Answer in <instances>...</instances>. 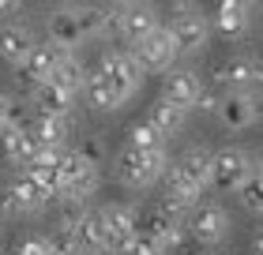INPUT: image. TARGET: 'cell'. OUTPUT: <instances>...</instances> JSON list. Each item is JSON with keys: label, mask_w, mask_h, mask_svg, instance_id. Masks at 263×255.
<instances>
[{"label": "cell", "mask_w": 263, "mask_h": 255, "mask_svg": "<svg viewBox=\"0 0 263 255\" xmlns=\"http://www.w3.org/2000/svg\"><path fill=\"white\" fill-rule=\"evenodd\" d=\"M90 75H98L105 87L117 94V98L128 102L132 94L143 87V75H147V71L139 68V60L132 56V53H124V49H109V53H102L98 68H94Z\"/></svg>", "instance_id": "6da1fadb"}, {"label": "cell", "mask_w": 263, "mask_h": 255, "mask_svg": "<svg viewBox=\"0 0 263 255\" xmlns=\"http://www.w3.org/2000/svg\"><path fill=\"white\" fill-rule=\"evenodd\" d=\"M165 150H136V147H124L117 154V176L121 184L128 188H147L154 184L162 173H165Z\"/></svg>", "instance_id": "7a4b0ae2"}, {"label": "cell", "mask_w": 263, "mask_h": 255, "mask_svg": "<svg viewBox=\"0 0 263 255\" xmlns=\"http://www.w3.org/2000/svg\"><path fill=\"white\" fill-rule=\"evenodd\" d=\"M98 214H102L105 237H109V251L132 255V248H136V240H139V214L132 210L128 203H105Z\"/></svg>", "instance_id": "3957f363"}, {"label": "cell", "mask_w": 263, "mask_h": 255, "mask_svg": "<svg viewBox=\"0 0 263 255\" xmlns=\"http://www.w3.org/2000/svg\"><path fill=\"white\" fill-rule=\"evenodd\" d=\"M98 191V165H90L79 150H68L64 154V176H61V199L71 203H83Z\"/></svg>", "instance_id": "277c9868"}, {"label": "cell", "mask_w": 263, "mask_h": 255, "mask_svg": "<svg viewBox=\"0 0 263 255\" xmlns=\"http://www.w3.org/2000/svg\"><path fill=\"white\" fill-rule=\"evenodd\" d=\"M128 53L139 60L143 71H158V75H170V71H173V60L181 56V49H177V38L170 34V27H158L147 42L132 45Z\"/></svg>", "instance_id": "5b68a950"}, {"label": "cell", "mask_w": 263, "mask_h": 255, "mask_svg": "<svg viewBox=\"0 0 263 255\" xmlns=\"http://www.w3.org/2000/svg\"><path fill=\"white\" fill-rule=\"evenodd\" d=\"M170 176L177 180V184H184L188 191L203 195V191L214 184V154H207L203 147H188V150L173 162Z\"/></svg>", "instance_id": "8992f818"}, {"label": "cell", "mask_w": 263, "mask_h": 255, "mask_svg": "<svg viewBox=\"0 0 263 255\" xmlns=\"http://www.w3.org/2000/svg\"><path fill=\"white\" fill-rule=\"evenodd\" d=\"M256 173L252 165V154L245 147H222L214 150V184L226 188V191H241L245 180Z\"/></svg>", "instance_id": "52a82bcc"}, {"label": "cell", "mask_w": 263, "mask_h": 255, "mask_svg": "<svg viewBox=\"0 0 263 255\" xmlns=\"http://www.w3.org/2000/svg\"><path fill=\"white\" fill-rule=\"evenodd\" d=\"M170 34L177 38V49L181 53H199L203 45L211 38V19L203 15V11L188 8V11H170Z\"/></svg>", "instance_id": "ba28073f"}, {"label": "cell", "mask_w": 263, "mask_h": 255, "mask_svg": "<svg viewBox=\"0 0 263 255\" xmlns=\"http://www.w3.org/2000/svg\"><path fill=\"white\" fill-rule=\"evenodd\" d=\"M38 49V38H34L30 23L23 19H11V23H0V56L8 60V64L23 68L30 60V53Z\"/></svg>", "instance_id": "9c48e42d"}, {"label": "cell", "mask_w": 263, "mask_h": 255, "mask_svg": "<svg viewBox=\"0 0 263 255\" xmlns=\"http://www.w3.org/2000/svg\"><path fill=\"white\" fill-rule=\"evenodd\" d=\"M203 83H199V75L192 68H173L170 75H162V98L165 102H173L177 109H196L199 105V98H203Z\"/></svg>", "instance_id": "30bf717a"}, {"label": "cell", "mask_w": 263, "mask_h": 255, "mask_svg": "<svg viewBox=\"0 0 263 255\" xmlns=\"http://www.w3.org/2000/svg\"><path fill=\"white\" fill-rule=\"evenodd\" d=\"M188 229H192V237L199 244H222L226 233H230V214L218 203H199L192 218H188Z\"/></svg>", "instance_id": "8fae6325"}, {"label": "cell", "mask_w": 263, "mask_h": 255, "mask_svg": "<svg viewBox=\"0 0 263 255\" xmlns=\"http://www.w3.org/2000/svg\"><path fill=\"white\" fill-rule=\"evenodd\" d=\"M117 11H121V23H117V27H121V38H128V45L147 42L151 34L162 27L154 4H117Z\"/></svg>", "instance_id": "7c38bea8"}, {"label": "cell", "mask_w": 263, "mask_h": 255, "mask_svg": "<svg viewBox=\"0 0 263 255\" xmlns=\"http://www.w3.org/2000/svg\"><path fill=\"white\" fill-rule=\"evenodd\" d=\"M45 34H49V45L64 53H76L83 42H87V34H83V23H79V11L71 8H57L49 19H45Z\"/></svg>", "instance_id": "4fadbf2b"}, {"label": "cell", "mask_w": 263, "mask_h": 255, "mask_svg": "<svg viewBox=\"0 0 263 255\" xmlns=\"http://www.w3.org/2000/svg\"><path fill=\"white\" fill-rule=\"evenodd\" d=\"M259 71H263L259 60L233 56V60H226V64H218L211 75H214V83L230 87V94H248V87H256V83H259Z\"/></svg>", "instance_id": "5bb4252c"}, {"label": "cell", "mask_w": 263, "mask_h": 255, "mask_svg": "<svg viewBox=\"0 0 263 255\" xmlns=\"http://www.w3.org/2000/svg\"><path fill=\"white\" fill-rule=\"evenodd\" d=\"M61 56H64V49H57V45H38V49L30 53V60L19 68V79L27 83V87H45V83L53 79V71H57V64H61Z\"/></svg>", "instance_id": "9a60e30c"}, {"label": "cell", "mask_w": 263, "mask_h": 255, "mask_svg": "<svg viewBox=\"0 0 263 255\" xmlns=\"http://www.w3.org/2000/svg\"><path fill=\"white\" fill-rule=\"evenodd\" d=\"M248 8H252V4H245V0H222V4H214L211 27L218 30L226 42L245 38V30H248Z\"/></svg>", "instance_id": "2e32d148"}, {"label": "cell", "mask_w": 263, "mask_h": 255, "mask_svg": "<svg viewBox=\"0 0 263 255\" xmlns=\"http://www.w3.org/2000/svg\"><path fill=\"white\" fill-rule=\"evenodd\" d=\"M256 116H259V105H256L252 94H226V98L218 102V120H222L230 131L252 128Z\"/></svg>", "instance_id": "e0dca14e"}, {"label": "cell", "mask_w": 263, "mask_h": 255, "mask_svg": "<svg viewBox=\"0 0 263 255\" xmlns=\"http://www.w3.org/2000/svg\"><path fill=\"white\" fill-rule=\"evenodd\" d=\"M27 176H34L45 191H53V195H61V176H64V150H38L34 154V162L27 165Z\"/></svg>", "instance_id": "ac0fdd59"}, {"label": "cell", "mask_w": 263, "mask_h": 255, "mask_svg": "<svg viewBox=\"0 0 263 255\" xmlns=\"http://www.w3.org/2000/svg\"><path fill=\"white\" fill-rule=\"evenodd\" d=\"M34 105H38V116H68L76 105V94L57 87V83H45L34 90Z\"/></svg>", "instance_id": "d6986e66"}, {"label": "cell", "mask_w": 263, "mask_h": 255, "mask_svg": "<svg viewBox=\"0 0 263 255\" xmlns=\"http://www.w3.org/2000/svg\"><path fill=\"white\" fill-rule=\"evenodd\" d=\"M76 240H79V248H83V251H90V255L109 251V237H105V225H102V214H98V210H87V214L79 218V225H76Z\"/></svg>", "instance_id": "ffe728a7"}, {"label": "cell", "mask_w": 263, "mask_h": 255, "mask_svg": "<svg viewBox=\"0 0 263 255\" xmlns=\"http://www.w3.org/2000/svg\"><path fill=\"white\" fill-rule=\"evenodd\" d=\"M30 135L45 150H61V143L68 139V116H34Z\"/></svg>", "instance_id": "44dd1931"}, {"label": "cell", "mask_w": 263, "mask_h": 255, "mask_svg": "<svg viewBox=\"0 0 263 255\" xmlns=\"http://www.w3.org/2000/svg\"><path fill=\"white\" fill-rule=\"evenodd\" d=\"M87 79H90V75H87V68H83V60H79L76 53H64L49 83H57V87H64V90H71V94H79L83 87H87Z\"/></svg>", "instance_id": "7402d4cb"}, {"label": "cell", "mask_w": 263, "mask_h": 255, "mask_svg": "<svg viewBox=\"0 0 263 255\" xmlns=\"http://www.w3.org/2000/svg\"><path fill=\"white\" fill-rule=\"evenodd\" d=\"M184 116H188L184 109H177L173 102H165V98H158V102L151 105V116H147V120H151V124H154V128L162 131L165 139H170V135H177V131L184 128Z\"/></svg>", "instance_id": "603a6c76"}, {"label": "cell", "mask_w": 263, "mask_h": 255, "mask_svg": "<svg viewBox=\"0 0 263 255\" xmlns=\"http://www.w3.org/2000/svg\"><path fill=\"white\" fill-rule=\"evenodd\" d=\"M11 191H15V199H19V206H23V214H27V210H42V206L49 203V199H57L53 191H45L38 180L27 176V173H23L15 184H11Z\"/></svg>", "instance_id": "cb8c5ba5"}, {"label": "cell", "mask_w": 263, "mask_h": 255, "mask_svg": "<svg viewBox=\"0 0 263 255\" xmlns=\"http://www.w3.org/2000/svg\"><path fill=\"white\" fill-rule=\"evenodd\" d=\"M128 147H136V150H165V135L151 124V120H136V124L128 128Z\"/></svg>", "instance_id": "d4e9b609"}, {"label": "cell", "mask_w": 263, "mask_h": 255, "mask_svg": "<svg viewBox=\"0 0 263 255\" xmlns=\"http://www.w3.org/2000/svg\"><path fill=\"white\" fill-rule=\"evenodd\" d=\"M245 203V210H252V214H263V169H256L252 176L245 180V188L237 191Z\"/></svg>", "instance_id": "484cf974"}, {"label": "cell", "mask_w": 263, "mask_h": 255, "mask_svg": "<svg viewBox=\"0 0 263 255\" xmlns=\"http://www.w3.org/2000/svg\"><path fill=\"white\" fill-rule=\"evenodd\" d=\"M11 255H49V237H27V240H19V244L11 248Z\"/></svg>", "instance_id": "4316f807"}, {"label": "cell", "mask_w": 263, "mask_h": 255, "mask_svg": "<svg viewBox=\"0 0 263 255\" xmlns=\"http://www.w3.org/2000/svg\"><path fill=\"white\" fill-rule=\"evenodd\" d=\"M19 214H23V206L15 199V191H11V184L0 188V222H4V218H19Z\"/></svg>", "instance_id": "83f0119b"}, {"label": "cell", "mask_w": 263, "mask_h": 255, "mask_svg": "<svg viewBox=\"0 0 263 255\" xmlns=\"http://www.w3.org/2000/svg\"><path fill=\"white\" fill-rule=\"evenodd\" d=\"M132 255H170V251H165V244H158V240H151V237H143V233H139V240H136V248H132Z\"/></svg>", "instance_id": "f1b7e54d"}, {"label": "cell", "mask_w": 263, "mask_h": 255, "mask_svg": "<svg viewBox=\"0 0 263 255\" xmlns=\"http://www.w3.org/2000/svg\"><path fill=\"white\" fill-rule=\"evenodd\" d=\"M76 150H79L83 158H87L90 165H98V162H102V143H98V139H83Z\"/></svg>", "instance_id": "f546056e"}, {"label": "cell", "mask_w": 263, "mask_h": 255, "mask_svg": "<svg viewBox=\"0 0 263 255\" xmlns=\"http://www.w3.org/2000/svg\"><path fill=\"white\" fill-rule=\"evenodd\" d=\"M19 8H23V4H15V0H0V19H4V23L19 19Z\"/></svg>", "instance_id": "4dcf8cb0"}, {"label": "cell", "mask_w": 263, "mask_h": 255, "mask_svg": "<svg viewBox=\"0 0 263 255\" xmlns=\"http://www.w3.org/2000/svg\"><path fill=\"white\" fill-rule=\"evenodd\" d=\"M11 124V102H8V94L0 90V128Z\"/></svg>", "instance_id": "1f68e13d"}, {"label": "cell", "mask_w": 263, "mask_h": 255, "mask_svg": "<svg viewBox=\"0 0 263 255\" xmlns=\"http://www.w3.org/2000/svg\"><path fill=\"white\" fill-rule=\"evenodd\" d=\"M252 248H256V255H263V225L256 229V237H252Z\"/></svg>", "instance_id": "d6a6232c"}, {"label": "cell", "mask_w": 263, "mask_h": 255, "mask_svg": "<svg viewBox=\"0 0 263 255\" xmlns=\"http://www.w3.org/2000/svg\"><path fill=\"white\" fill-rule=\"evenodd\" d=\"M256 158H259V169H263V147H259V154H256Z\"/></svg>", "instance_id": "836d02e7"}, {"label": "cell", "mask_w": 263, "mask_h": 255, "mask_svg": "<svg viewBox=\"0 0 263 255\" xmlns=\"http://www.w3.org/2000/svg\"><path fill=\"white\" fill-rule=\"evenodd\" d=\"M256 87H259V90H263V71H259V83H256Z\"/></svg>", "instance_id": "e575fe53"}]
</instances>
